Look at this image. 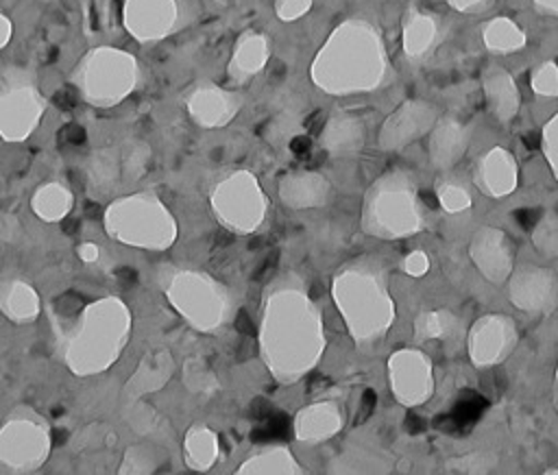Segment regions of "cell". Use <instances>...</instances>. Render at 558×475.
<instances>
[{
    "mask_svg": "<svg viewBox=\"0 0 558 475\" xmlns=\"http://www.w3.org/2000/svg\"><path fill=\"white\" fill-rule=\"evenodd\" d=\"M386 72L388 57L381 35L364 20L340 24L312 65L314 81L329 94L375 89Z\"/></svg>",
    "mask_w": 558,
    "mask_h": 475,
    "instance_id": "6da1fadb",
    "label": "cell"
},
{
    "mask_svg": "<svg viewBox=\"0 0 558 475\" xmlns=\"http://www.w3.org/2000/svg\"><path fill=\"white\" fill-rule=\"evenodd\" d=\"M338 305L355 340L373 342L395 322V301L388 292L386 270L377 264H364L347 270L336 281Z\"/></svg>",
    "mask_w": 558,
    "mask_h": 475,
    "instance_id": "7a4b0ae2",
    "label": "cell"
},
{
    "mask_svg": "<svg viewBox=\"0 0 558 475\" xmlns=\"http://www.w3.org/2000/svg\"><path fill=\"white\" fill-rule=\"evenodd\" d=\"M364 229L384 240H401L423 231L425 209L414 179L403 170L379 176L364 198Z\"/></svg>",
    "mask_w": 558,
    "mask_h": 475,
    "instance_id": "3957f363",
    "label": "cell"
},
{
    "mask_svg": "<svg viewBox=\"0 0 558 475\" xmlns=\"http://www.w3.org/2000/svg\"><path fill=\"white\" fill-rule=\"evenodd\" d=\"M133 57L111 48L94 50L78 72V85L83 94L94 102H116L133 89Z\"/></svg>",
    "mask_w": 558,
    "mask_h": 475,
    "instance_id": "277c9868",
    "label": "cell"
},
{
    "mask_svg": "<svg viewBox=\"0 0 558 475\" xmlns=\"http://www.w3.org/2000/svg\"><path fill=\"white\" fill-rule=\"evenodd\" d=\"M388 379L397 403L405 407L423 405L434 394V366L421 349L395 351L388 360Z\"/></svg>",
    "mask_w": 558,
    "mask_h": 475,
    "instance_id": "5b68a950",
    "label": "cell"
},
{
    "mask_svg": "<svg viewBox=\"0 0 558 475\" xmlns=\"http://www.w3.org/2000/svg\"><path fill=\"white\" fill-rule=\"evenodd\" d=\"M519 340L517 322L506 314L480 316L466 333V353L477 368H488L506 362Z\"/></svg>",
    "mask_w": 558,
    "mask_h": 475,
    "instance_id": "8992f818",
    "label": "cell"
},
{
    "mask_svg": "<svg viewBox=\"0 0 558 475\" xmlns=\"http://www.w3.org/2000/svg\"><path fill=\"white\" fill-rule=\"evenodd\" d=\"M41 111V98L26 72L0 76V131L20 137L31 131Z\"/></svg>",
    "mask_w": 558,
    "mask_h": 475,
    "instance_id": "52a82bcc",
    "label": "cell"
},
{
    "mask_svg": "<svg viewBox=\"0 0 558 475\" xmlns=\"http://www.w3.org/2000/svg\"><path fill=\"white\" fill-rule=\"evenodd\" d=\"M510 303L532 316H547L558 307V275L551 268L525 264L508 277Z\"/></svg>",
    "mask_w": 558,
    "mask_h": 475,
    "instance_id": "ba28073f",
    "label": "cell"
},
{
    "mask_svg": "<svg viewBox=\"0 0 558 475\" xmlns=\"http://www.w3.org/2000/svg\"><path fill=\"white\" fill-rule=\"evenodd\" d=\"M469 257L490 283H504L514 270V244L499 227H477L469 240Z\"/></svg>",
    "mask_w": 558,
    "mask_h": 475,
    "instance_id": "9c48e42d",
    "label": "cell"
},
{
    "mask_svg": "<svg viewBox=\"0 0 558 475\" xmlns=\"http://www.w3.org/2000/svg\"><path fill=\"white\" fill-rule=\"evenodd\" d=\"M436 124V109L425 100H405L397 107L379 131V146L384 150H399L432 131Z\"/></svg>",
    "mask_w": 558,
    "mask_h": 475,
    "instance_id": "30bf717a",
    "label": "cell"
},
{
    "mask_svg": "<svg viewBox=\"0 0 558 475\" xmlns=\"http://www.w3.org/2000/svg\"><path fill=\"white\" fill-rule=\"evenodd\" d=\"M473 183L490 198L510 196L519 185V166L514 155L501 146L486 150L473 168Z\"/></svg>",
    "mask_w": 558,
    "mask_h": 475,
    "instance_id": "8fae6325",
    "label": "cell"
},
{
    "mask_svg": "<svg viewBox=\"0 0 558 475\" xmlns=\"http://www.w3.org/2000/svg\"><path fill=\"white\" fill-rule=\"evenodd\" d=\"M177 20V0H129L124 22L140 39L163 37Z\"/></svg>",
    "mask_w": 558,
    "mask_h": 475,
    "instance_id": "7c38bea8",
    "label": "cell"
},
{
    "mask_svg": "<svg viewBox=\"0 0 558 475\" xmlns=\"http://www.w3.org/2000/svg\"><path fill=\"white\" fill-rule=\"evenodd\" d=\"M469 129L456 118H440L429 131V163L436 170L453 168L466 153Z\"/></svg>",
    "mask_w": 558,
    "mask_h": 475,
    "instance_id": "4fadbf2b",
    "label": "cell"
},
{
    "mask_svg": "<svg viewBox=\"0 0 558 475\" xmlns=\"http://www.w3.org/2000/svg\"><path fill=\"white\" fill-rule=\"evenodd\" d=\"M484 94L499 122H510L519 111V89L504 68H488L484 74Z\"/></svg>",
    "mask_w": 558,
    "mask_h": 475,
    "instance_id": "5bb4252c",
    "label": "cell"
},
{
    "mask_svg": "<svg viewBox=\"0 0 558 475\" xmlns=\"http://www.w3.org/2000/svg\"><path fill=\"white\" fill-rule=\"evenodd\" d=\"M235 96L218 87H201L190 100V111L203 124H222L238 109Z\"/></svg>",
    "mask_w": 558,
    "mask_h": 475,
    "instance_id": "9a60e30c",
    "label": "cell"
},
{
    "mask_svg": "<svg viewBox=\"0 0 558 475\" xmlns=\"http://www.w3.org/2000/svg\"><path fill=\"white\" fill-rule=\"evenodd\" d=\"M436 37H438V24L432 15L421 13V11H412L405 17L401 44H403V52L410 59L425 57L432 50V46L436 44Z\"/></svg>",
    "mask_w": 558,
    "mask_h": 475,
    "instance_id": "2e32d148",
    "label": "cell"
},
{
    "mask_svg": "<svg viewBox=\"0 0 558 475\" xmlns=\"http://www.w3.org/2000/svg\"><path fill=\"white\" fill-rule=\"evenodd\" d=\"M364 142V124L360 118L349 113H338L329 118L323 131V144L331 153L357 150Z\"/></svg>",
    "mask_w": 558,
    "mask_h": 475,
    "instance_id": "e0dca14e",
    "label": "cell"
},
{
    "mask_svg": "<svg viewBox=\"0 0 558 475\" xmlns=\"http://www.w3.org/2000/svg\"><path fill=\"white\" fill-rule=\"evenodd\" d=\"M484 44L493 52H514L525 46V33L508 17L490 20L482 31Z\"/></svg>",
    "mask_w": 558,
    "mask_h": 475,
    "instance_id": "ac0fdd59",
    "label": "cell"
},
{
    "mask_svg": "<svg viewBox=\"0 0 558 475\" xmlns=\"http://www.w3.org/2000/svg\"><path fill=\"white\" fill-rule=\"evenodd\" d=\"M458 318L449 309H425L414 318V338L418 342L427 340H445L456 333Z\"/></svg>",
    "mask_w": 558,
    "mask_h": 475,
    "instance_id": "d6986e66",
    "label": "cell"
},
{
    "mask_svg": "<svg viewBox=\"0 0 558 475\" xmlns=\"http://www.w3.org/2000/svg\"><path fill=\"white\" fill-rule=\"evenodd\" d=\"M266 61V39L257 33H246L233 54V63H231V72L233 76L242 78L248 74H255Z\"/></svg>",
    "mask_w": 558,
    "mask_h": 475,
    "instance_id": "ffe728a7",
    "label": "cell"
},
{
    "mask_svg": "<svg viewBox=\"0 0 558 475\" xmlns=\"http://www.w3.org/2000/svg\"><path fill=\"white\" fill-rule=\"evenodd\" d=\"M532 244L541 257L545 259L558 257V216L556 214L547 211L536 220L532 229Z\"/></svg>",
    "mask_w": 558,
    "mask_h": 475,
    "instance_id": "44dd1931",
    "label": "cell"
},
{
    "mask_svg": "<svg viewBox=\"0 0 558 475\" xmlns=\"http://www.w3.org/2000/svg\"><path fill=\"white\" fill-rule=\"evenodd\" d=\"M436 196H438L440 207L447 214H460V211L471 209V205H473V198H471L469 190L462 183H456V181L440 183L438 190H436Z\"/></svg>",
    "mask_w": 558,
    "mask_h": 475,
    "instance_id": "7402d4cb",
    "label": "cell"
},
{
    "mask_svg": "<svg viewBox=\"0 0 558 475\" xmlns=\"http://www.w3.org/2000/svg\"><path fill=\"white\" fill-rule=\"evenodd\" d=\"M532 89L538 96H558V65L554 61H545L534 70Z\"/></svg>",
    "mask_w": 558,
    "mask_h": 475,
    "instance_id": "603a6c76",
    "label": "cell"
},
{
    "mask_svg": "<svg viewBox=\"0 0 558 475\" xmlns=\"http://www.w3.org/2000/svg\"><path fill=\"white\" fill-rule=\"evenodd\" d=\"M543 155L558 181V113L543 126Z\"/></svg>",
    "mask_w": 558,
    "mask_h": 475,
    "instance_id": "cb8c5ba5",
    "label": "cell"
},
{
    "mask_svg": "<svg viewBox=\"0 0 558 475\" xmlns=\"http://www.w3.org/2000/svg\"><path fill=\"white\" fill-rule=\"evenodd\" d=\"M403 272L410 277H423L429 270V255L423 248H414L403 257Z\"/></svg>",
    "mask_w": 558,
    "mask_h": 475,
    "instance_id": "d4e9b609",
    "label": "cell"
},
{
    "mask_svg": "<svg viewBox=\"0 0 558 475\" xmlns=\"http://www.w3.org/2000/svg\"><path fill=\"white\" fill-rule=\"evenodd\" d=\"M312 0H277V13L281 20H296L310 9Z\"/></svg>",
    "mask_w": 558,
    "mask_h": 475,
    "instance_id": "484cf974",
    "label": "cell"
},
{
    "mask_svg": "<svg viewBox=\"0 0 558 475\" xmlns=\"http://www.w3.org/2000/svg\"><path fill=\"white\" fill-rule=\"evenodd\" d=\"M449 4L456 9V11H462V13H469V11H480L486 0H449Z\"/></svg>",
    "mask_w": 558,
    "mask_h": 475,
    "instance_id": "4316f807",
    "label": "cell"
},
{
    "mask_svg": "<svg viewBox=\"0 0 558 475\" xmlns=\"http://www.w3.org/2000/svg\"><path fill=\"white\" fill-rule=\"evenodd\" d=\"M266 429H268V434H270V438L272 436H281L286 429H288V423H286V418L283 416H270L268 418V425H266Z\"/></svg>",
    "mask_w": 558,
    "mask_h": 475,
    "instance_id": "83f0119b",
    "label": "cell"
},
{
    "mask_svg": "<svg viewBox=\"0 0 558 475\" xmlns=\"http://www.w3.org/2000/svg\"><path fill=\"white\" fill-rule=\"evenodd\" d=\"M251 412L255 418H266V416H270V403L266 399H255Z\"/></svg>",
    "mask_w": 558,
    "mask_h": 475,
    "instance_id": "f1b7e54d",
    "label": "cell"
},
{
    "mask_svg": "<svg viewBox=\"0 0 558 475\" xmlns=\"http://www.w3.org/2000/svg\"><path fill=\"white\" fill-rule=\"evenodd\" d=\"M534 7L543 13H549V15H558V0H532Z\"/></svg>",
    "mask_w": 558,
    "mask_h": 475,
    "instance_id": "f546056e",
    "label": "cell"
},
{
    "mask_svg": "<svg viewBox=\"0 0 558 475\" xmlns=\"http://www.w3.org/2000/svg\"><path fill=\"white\" fill-rule=\"evenodd\" d=\"M235 327H238V331H242V333H253V325H251V320H248V316H246V312H240L238 314V320H235Z\"/></svg>",
    "mask_w": 558,
    "mask_h": 475,
    "instance_id": "4dcf8cb0",
    "label": "cell"
},
{
    "mask_svg": "<svg viewBox=\"0 0 558 475\" xmlns=\"http://www.w3.org/2000/svg\"><path fill=\"white\" fill-rule=\"evenodd\" d=\"M9 35H11V22L4 15H0V46L9 39Z\"/></svg>",
    "mask_w": 558,
    "mask_h": 475,
    "instance_id": "1f68e13d",
    "label": "cell"
},
{
    "mask_svg": "<svg viewBox=\"0 0 558 475\" xmlns=\"http://www.w3.org/2000/svg\"><path fill=\"white\" fill-rule=\"evenodd\" d=\"M118 277H120V281H122L124 285H133V283H135V272H133L131 268H120V270H118Z\"/></svg>",
    "mask_w": 558,
    "mask_h": 475,
    "instance_id": "d6a6232c",
    "label": "cell"
},
{
    "mask_svg": "<svg viewBox=\"0 0 558 475\" xmlns=\"http://www.w3.org/2000/svg\"><path fill=\"white\" fill-rule=\"evenodd\" d=\"M231 242V235H227V233H222V231H216L214 233V246L220 251L222 246H227Z\"/></svg>",
    "mask_w": 558,
    "mask_h": 475,
    "instance_id": "836d02e7",
    "label": "cell"
},
{
    "mask_svg": "<svg viewBox=\"0 0 558 475\" xmlns=\"http://www.w3.org/2000/svg\"><path fill=\"white\" fill-rule=\"evenodd\" d=\"M248 351H251V342H242L238 353H240V357H246V353H248Z\"/></svg>",
    "mask_w": 558,
    "mask_h": 475,
    "instance_id": "e575fe53",
    "label": "cell"
},
{
    "mask_svg": "<svg viewBox=\"0 0 558 475\" xmlns=\"http://www.w3.org/2000/svg\"><path fill=\"white\" fill-rule=\"evenodd\" d=\"M96 211H98V207H96L94 203H87V205H85V214H87V216H94Z\"/></svg>",
    "mask_w": 558,
    "mask_h": 475,
    "instance_id": "d590c367",
    "label": "cell"
},
{
    "mask_svg": "<svg viewBox=\"0 0 558 475\" xmlns=\"http://www.w3.org/2000/svg\"><path fill=\"white\" fill-rule=\"evenodd\" d=\"M554 388H556V403H558V364H556V373H554Z\"/></svg>",
    "mask_w": 558,
    "mask_h": 475,
    "instance_id": "8d00e7d4",
    "label": "cell"
},
{
    "mask_svg": "<svg viewBox=\"0 0 558 475\" xmlns=\"http://www.w3.org/2000/svg\"><path fill=\"white\" fill-rule=\"evenodd\" d=\"M76 224H78V222H76V220H68V222H65V224H63V227H65V231H72V229H74V227H76Z\"/></svg>",
    "mask_w": 558,
    "mask_h": 475,
    "instance_id": "74e56055",
    "label": "cell"
},
{
    "mask_svg": "<svg viewBox=\"0 0 558 475\" xmlns=\"http://www.w3.org/2000/svg\"><path fill=\"white\" fill-rule=\"evenodd\" d=\"M545 473H554V475H556V473H558V468H549V471H545Z\"/></svg>",
    "mask_w": 558,
    "mask_h": 475,
    "instance_id": "f35d334b",
    "label": "cell"
}]
</instances>
